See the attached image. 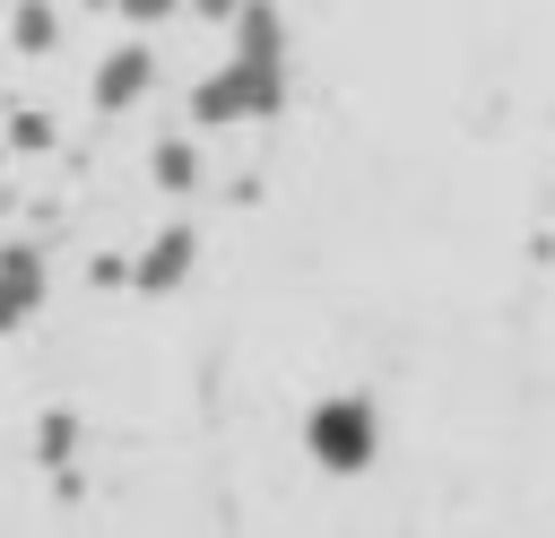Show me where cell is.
Returning a JSON list of instances; mask_svg holds the SVG:
<instances>
[{"label":"cell","instance_id":"1","mask_svg":"<svg viewBox=\"0 0 555 538\" xmlns=\"http://www.w3.org/2000/svg\"><path fill=\"white\" fill-rule=\"evenodd\" d=\"M286 95V69H260V61H225L217 78L191 87V113L199 121H251V113H278Z\"/></svg>","mask_w":555,"mask_h":538},{"label":"cell","instance_id":"2","mask_svg":"<svg viewBox=\"0 0 555 538\" xmlns=\"http://www.w3.org/2000/svg\"><path fill=\"white\" fill-rule=\"evenodd\" d=\"M312 451H321L330 469H364V460H373V408H364V399H330V408L312 417Z\"/></svg>","mask_w":555,"mask_h":538},{"label":"cell","instance_id":"3","mask_svg":"<svg viewBox=\"0 0 555 538\" xmlns=\"http://www.w3.org/2000/svg\"><path fill=\"white\" fill-rule=\"evenodd\" d=\"M35 295H43V252L35 243H9L0 252V330H17L35 312Z\"/></svg>","mask_w":555,"mask_h":538},{"label":"cell","instance_id":"4","mask_svg":"<svg viewBox=\"0 0 555 538\" xmlns=\"http://www.w3.org/2000/svg\"><path fill=\"white\" fill-rule=\"evenodd\" d=\"M234 61H260V69H286V26L269 0H243L234 9Z\"/></svg>","mask_w":555,"mask_h":538},{"label":"cell","instance_id":"5","mask_svg":"<svg viewBox=\"0 0 555 538\" xmlns=\"http://www.w3.org/2000/svg\"><path fill=\"white\" fill-rule=\"evenodd\" d=\"M147 78H156V61H147L139 43H121V52H104V69H95V104L121 113L130 95H147Z\"/></svg>","mask_w":555,"mask_h":538},{"label":"cell","instance_id":"6","mask_svg":"<svg viewBox=\"0 0 555 538\" xmlns=\"http://www.w3.org/2000/svg\"><path fill=\"white\" fill-rule=\"evenodd\" d=\"M191 243H199L191 226H165V234H156V243L139 252V286H147V295H165V286H182V269H191Z\"/></svg>","mask_w":555,"mask_h":538},{"label":"cell","instance_id":"7","mask_svg":"<svg viewBox=\"0 0 555 538\" xmlns=\"http://www.w3.org/2000/svg\"><path fill=\"white\" fill-rule=\"evenodd\" d=\"M52 35H61V17L43 0H17V52H52Z\"/></svg>","mask_w":555,"mask_h":538},{"label":"cell","instance_id":"8","mask_svg":"<svg viewBox=\"0 0 555 538\" xmlns=\"http://www.w3.org/2000/svg\"><path fill=\"white\" fill-rule=\"evenodd\" d=\"M156 182H165V191H191V182H199V156H191V139H165V148H156Z\"/></svg>","mask_w":555,"mask_h":538},{"label":"cell","instance_id":"9","mask_svg":"<svg viewBox=\"0 0 555 538\" xmlns=\"http://www.w3.org/2000/svg\"><path fill=\"white\" fill-rule=\"evenodd\" d=\"M121 9H130V17H139V26H147V17H173V9H182V0H121Z\"/></svg>","mask_w":555,"mask_h":538},{"label":"cell","instance_id":"10","mask_svg":"<svg viewBox=\"0 0 555 538\" xmlns=\"http://www.w3.org/2000/svg\"><path fill=\"white\" fill-rule=\"evenodd\" d=\"M191 9H199V17H234L243 0H191Z\"/></svg>","mask_w":555,"mask_h":538}]
</instances>
